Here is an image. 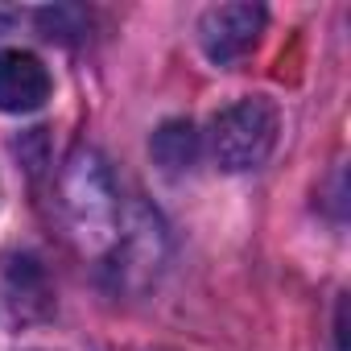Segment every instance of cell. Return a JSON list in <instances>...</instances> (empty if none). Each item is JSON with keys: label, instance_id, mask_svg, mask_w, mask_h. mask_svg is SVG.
Returning a JSON list of instances; mask_svg holds the SVG:
<instances>
[{"label": "cell", "instance_id": "cell-1", "mask_svg": "<svg viewBox=\"0 0 351 351\" xmlns=\"http://www.w3.org/2000/svg\"><path fill=\"white\" fill-rule=\"evenodd\" d=\"M62 211H66V223H71V236L99 252V248H112L116 236H120V199H116V186L108 178V169L95 153H75L66 178H62Z\"/></svg>", "mask_w": 351, "mask_h": 351}, {"label": "cell", "instance_id": "cell-2", "mask_svg": "<svg viewBox=\"0 0 351 351\" xmlns=\"http://www.w3.org/2000/svg\"><path fill=\"white\" fill-rule=\"evenodd\" d=\"M277 132H281L277 108L261 95H248V99L228 104L211 120V153L223 169L244 173V169H256V165L269 161V153L277 145Z\"/></svg>", "mask_w": 351, "mask_h": 351}, {"label": "cell", "instance_id": "cell-3", "mask_svg": "<svg viewBox=\"0 0 351 351\" xmlns=\"http://www.w3.org/2000/svg\"><path fill=\"white\" fill-rule=\"evenodd\" d=\"M265 9L261 5H215L199 21V46L215 66H236L261 38Z\"/></svg>", "mask_w": 351, "mask_h": 351}, {"label": "cell", "instance_id": "cell-4", "mask_svg": "<svg viewBox=\"0 0 351 351\" xmlns=\"http://www.w3.org/2000/svg\"><path fill=\"white\" fill-rule=\"evenodd\" d=\"M50 99L46 66L25 50H0V112H34Z\"/></svg>", "mask_w": 351, "mask_h": 351}, {"label": "cell", "instance_id": "cell-5", "mask_svg": "<svg viewBox=\"0 0 351 351\" xmlns=\"http://www.w3.org/2000/svg\"><path fill=\"white\" fill-rule=\"evenodd\" d=\"M153 157L165 169H186V165H195V157H199V132H195V124L191 120H169V124H161L157 136H153Z\"/></svg>", "mask_w": 351, "mask_h": 351}]
</instances>
